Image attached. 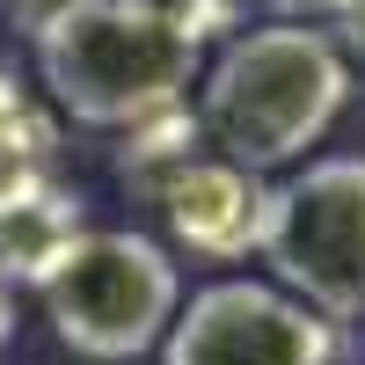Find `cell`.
Listing matches in <instances>:
<instances>
[{
  "instance_id": "2",
  "label": "cell",
  "mask_w": 365,
  "mask_h": 365,
  "mask_svg": "<svg viewBox=\"0 0 365 365\" xmlns=\"http://www.w3.org/2000/svg\"><path fill=\"white\" fill-rule=\"evenodd\" d=\"M351 66L314 22H256L197 73V132L220 161L270 175L307 161V146L336 125Z\"/></svg>"
},
{
  "instance_id": "8",
  "label": "cell",
  "mask_w": 365,
  "mask_h": 365,
  "mask_svg": "<svg viewBox=\"0 0 365 365\" xmlns=\"http://www.w3.org/2000/svg\"><path fill=\"white\" fill-rule=\"evenodd\" d=\"M44 154H51V125L37 117L22 73L0 58V205L22 197L29 182H44Z\"/></svg>"
},
{
  "instance_id": "5",
  "label": "cell",
  "mask_w": 365,
  "mask_h": 365,
  "mask_svg": "<svg viewBox=\"0 0 365 365\" xmlns=\"http://www.w3.org/2000/svg\"><path fill=\"white\" fill-rule=\"evenodd\" d=\"M161 365H336V322L263 278H220L175 307Z\"/></svg>"
},
{
  "instance_id": "1",
  "label": "cell",
  "mask_w": 365,
  "mask_h": 365,
  "mask_svg": "<svg viewBox=\"0 0 365 365\" xmlns=\"http://www.w3.org/2000/svg\"><path fill=\"white\" fill-rule=\"evenodd\" d=\"M44 96L96 132H132L190 103L205 22L175 0H51L29 29Z\"/></svg>"
},
{
  "instance_id": "3",
  "label": "cell",
  "mask_w": 365,
  "mask_h": 365,
  "mask_svg": "<svg viewBox=\"0 0 365 365\" xmlns=\"http://www.w3.org/2000/svg\"><path fill=\"white\" fill-rule=\"evenodd\" d=\"M37 292H44L51 336L66 351L96 365H125L168 336L182 307V270L161 241L132 227H81L66 256L37 278Z\"/></svg>"
},
{
  "instance_id": "10",
  "label": "cell",
  "mask_w": 365,
  "mask_h": 365,
  "mask_svg": "<svg viewBox=\"0 0 365 365\" xmlns=\"http://www.w3.org/2000/svg\"><path fill=\"white\" fill-rule=\"evenodd\" d=\"M8 344H15V285L0 278V358H8Z\"/></svg>"
},
{
  "instance_id": "7",
  "label": "cell",
  "mask_w": 365,
  "mask_h": 365,
  "mask_svg": "<svg viewBox=\"0 0 365 365\" xmlns=\"http://www.w3.org/2000/svg\"><path fill=\"white\" fill-rule=\"evenodd\" d=\"M81 234V197L73 190H58V182L44 175V182H29L22 197H8L0 205V278H29L37 285L44 270L66 256V241Z\"/></svg>"
},
{
  "instance_id": "11",
  "label": "cell",
  "mask_w": 365,
  "mask_h": 365,
  "mask_svg": "<svg viewBox=\"0 0 365 365\" xmlns=\"http://www.w3.org/2000/svg\"><path fill=\"white\" fill-rule=\"evenodd\" d=\"M8 8H51V0H8Z\"/></svg>"
},
{
  "instance_id": "4",
  "label": "cell",
  "mask_w": 365,
  "mask_h": 365,
  "mask_svg": "<svg viewBox=\"0 0 365 365\" xmlns=\"http://www.w3.org/2000/svg\"><path fill=\"white\" fill-rule=\"evenodd\" d=\"M256 256L322 322H365V154H322L270 182Z\"/></svg>"
},
{
  "instance_id": "9",
  "label": "cell",
  "mask_w": 365,
  "mask_h": 365,
  "mask_svg": "<svg viewBox=\"0 0 365 365\" xmlns=\"http://www.w3.org/2000/svg\"><path fill=\"white\" fill-rule=\"evenodd\" d=\"M263 8H278V22H314V15H351L365 0H263Z\"/></svg>"
},
{
  "instance_id": "6",
  "label": "cell",
  "mask_w": 365,
  "mask_h": 365,
  "mask_svg": "<svg viewBox=\"0 0 365 365\" xmlns=\"http://www.w3.org/2000/svg\"><path fill=\"white\" fill-rule=\"evenodd\" d=\"M263 190H270L263 175L234 168L220 154H190L154 190V205H161V220L175 234V249H190L205 263H234V256H249L256 234H263Z\"/></svg>"
}]
</instances>
